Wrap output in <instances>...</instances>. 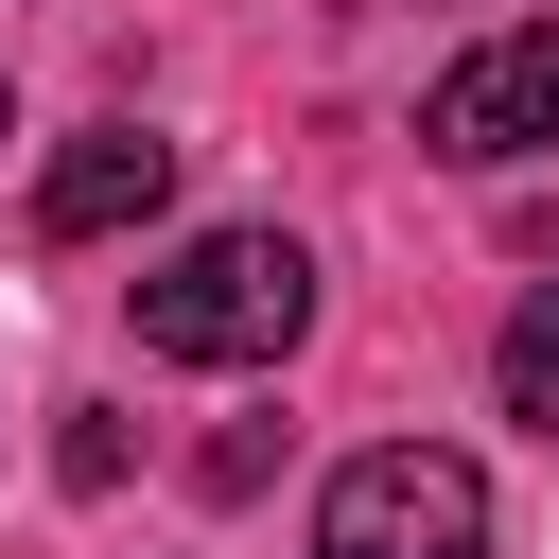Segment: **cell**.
Wrapping results in <instances>:
<instances>
[{"mask_svg":"<svg viewBox=\"0 0 559 559\" xmlns=\"http://www.w3.org/2000/svg\"><path fill=\"white\" fill-rule=\"evenodd\" d=\"M314 332V262L280 227H192L175 262H140V349L157 367H280Z\"/></svg>","mask_w":559,"mask_h":559,"instance_id":"cell-1","label":"cell"},{"mask_svg":"<svg viewBox=\"0 0 559 559\" xmlns=\"http://www.w3.org/2000/svg\"><path fill=\"white\" fill-rule=\"evenodd\" d=\"M0 140H17V87H0Z\"/></svg>","mask_w":559,"mask_h":559,"instance_id":"cell-6","label":"cell"},{"mask_svg":"<svg viewBox=\"0 0 559 559\" xmlns=\"http://www.w3.org/2000/svg\"><path fill=\"white\" fill-rule=\"evenodd\" d=\"M489 384H507V419H524V437H559V280H542V297L507 314V349H489Z\"/></svg>","mask_w":559,"mask_h":559,"instance_id":"cell-5","label":"cell"},{"mask_svg":"<svg viewBox=\"0 0 559 559\" xmlns=\"http://www.w3.org/2000/svg\"><path fill=\"white\" fill-rule=\"evenodd\" d=\"M314 559H489V472L437 437H384L314 489Z\"/></svg>","mask_w":559,"mask_h":559,"instance_id":"cell-2","label":"cell"},{"mask_svg":"<svg viewBox=\"0 0 559 559\" xmlns=\"http://www.w3.org/2000/svg\"><path fill=\"white\" fill-rule=\"evenodd\" d=\"M175 210V140L157 122H87V140H52V175H35V245H122V227H157Z\"/></svg>","mask_w":559,"mask_h":559,"instance_id":"cell-4","label":"cell"},{"mask_svg":"<svg viewBox=\"0 0 559 559\" xmlns=\"http://www.w3.org/2000/svg\"><path fill=\"white\" fill-rule=\"evenodd\" d=\"M542 140H559V17H507L489 52H454V70L419 87V157H454V175L542 157Z\"/></svg>","mask_w":559,"mask_h":559,"instance_id":"cell-3","label":"cell"}]
</instances>
